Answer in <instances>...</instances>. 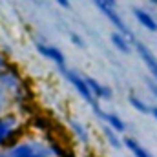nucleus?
<instances>
[{
	"mask_svg": "<svg viewBox=\"0 0 157 157\" xmlns=\"http://www.w3.org/2000/svg\"><path fill=\"white\" fill-rule=\"evenodd\" d=\"M35 48H37V51H39L44 59H48L49 62L55 64V68H57L60 73H64V71L68 70L66 57H64V53H62L57 46H51V44H46V42H37Z\"/></svg>",
	"mask_w": 157,
	"mask_h": 157,
	"instance_id": "6",
	"label": "nucleus"
},
{
	"mask_svg": "<svg viewBox=\"0 0 157 157\" xmlns=\"http://www.w3.org/2000/svg\"><path fill=\"white\" fill-rule=\"evenodd\" d=\"M7 64H9V60L6 59V55H4V53H2V49H0V70H4Z\"/></svg>",
	"mask_w": 157,
	"mask_h": 157,
	"instance_id": "20",
	"label": "nucleus"
},
{
	"mask_svg": "<svg viewBox=\"0 0 157 157\" xmlns=\"http://www.w3.org/2000/svg\"><path fill=\"white\" fill-rule=\"evenodd\" d=\"M0 84L9 93L13 106H17L18 110L29 106V102H31V90L28 88L26 78L22 77L20 70L15 64L9 62L4 70H0Z\"/></svg>",
	"mask_w": 157,
	"mask_h": 157,
	"instance_id": "1",
	"label": "nucleus"
},
{
	"mask_svg": "<svg viewBox=\"0 0 157 157\" xmlns=\"http://www.w3.org/2000/svg\"><path fill=\"white\" fill-rule=\"evenodd\" d=\"M110 42H112V46L117 49L119 53H122V55H130L132 53V37H128V35H124L122 31H112L110 33Z\"/></svg>",
	"mask_w": 157,
	"mask_h": 157,
	"instance_id": "11",
	"label": "nucleus"
},
{
	"mask_svg": "<svg viewBox=\"0 0 157 157\" xmlns=\"http://www.w3.org/2000/svg\"><path fill=\"white\" fill-rule=\"evenodd\" d=\"M57 6H60L62 9H70L71 7V0H55Z\"/></svg>",
	"mask_w": 157,
	"mask_h": 157,
	"instance_id": "19",
	"label": "nucleus"
},
{
	"mask_svg": "<svg viewBox=\"0 0 157 157\" xmlns=\"http://www.w3.org/2000/svg\"><path fill=\"white\" fill-rule=\"evenodd\" d=\"M128 104L135 110V112H139V113H144V115H150V106L144 102V99H141L137 93H130L128 95Z\"/></svg>",
	"mask_w": 157,
	"mask_h": 157,
	"instance_id": "14",
	"label": "nucleus"
},
{
	"mask_svg": "<svg viewBox=\"0 0 157 157\" xmlns=\"http://www.w3.org/2000/svg\"><path fill=\"white\" fill-rule=\"evenodd\" d=\"M122 143H124V146L130 150V154L133 157H154L135 137H130V135H126V137H122Z\"/></svg>",
	"mask_w": 157,
	"mask_h": 157,
	"instance_id": "13",
	"label": "nucleus"
},
{
	"mask_svg": "<svg viewBox=\"0 0 157 157\" xmlns=\"http://www.w3.org/2000/svg\"><path fill=\"white\" fill-rule=\"evenodd\" d=\"M132 13H133V18H135L146 31L157 33V20H155V17H154L152 13H148L144 7H133Z\"/></svg>",
	"mask_w": 157,
	"mask_h": 157,
	"instance_id": "10",
	"label": "nucleus"
},
{
	"mask_svg": "<svg viewBox=\"0 0 157 157\" xmlns=\"http://www.w3.org/2000/svg\"><path fill=\"white\" fill-rule=\"evenodd\" d=\"M101 121H102L106 126H110L112 130H115L117 133H124V132H126V122L119 117L117 113H113V112H106V110H104L102 115H101Z\"/></svg>",
	"mask_w": 157,
	"mask_h": 157,
	"instance_id": "12",
	"label": "nucleus"
},
{
	"mask_svg": "<svg viewBox=\"0 0 157 157\" xmlns=\"http://www.w3.org/2000/svg\"><path fill=\"white\" fill-rule=\"evenodd\" d=\"M133 48H135L139 59L143 60V64L146 66L148 73L152 75V78L157 80V57L154 55V51H152L144 42H141V40H135V42H133Z\"/></svg>",
	"mask_w": 157,
	"mask_h": 157,
	"instance_id": "7",
	"label": "nucleus"
},
{
	"mask_svg": "<svg viewBox=\"0 0 157 157\" xmlns=\"http://www.w3.org/2000/svg\"><path fill=\"white\" fill-rule=\"evenodd\" d=\"M146 86H148V90L152 91V95L157 99V80L155 78H152V77L146 78Z\"/></svg>",
	"mask_w": 157,
	"mask_h": 157,
	"instance_id": "18",
	"label": "nucleus"
},
{
	"mask_svg": "<svg viewBox=\"0 0 157 157\" xmlns=\"http://www.w3.org/2000/svg\"><path fill=\"white\" fill-rule=\"evenodd\" d=\"M70 42H71L73 46L80 48V49H82V48H86V42H84V39H82L78 33H75V31H71V33H70Z\"/></svg>",
	"mask_w": 157,
	"mask_h": 157,
	"instance_id": "17",
	"label": "nucleus"
},
{
	"mask_svg": "<svg viewBox=\"0 0 157 157\" xmlns=\"http://www.w3.org/2000/svg\"><path fill=\"white\" fill-rule=\"evenodd\" d=\"M150 115H152V119L157 122V106H150Z\"/></svg>",
	"mask_w": 157,
	"mask_h": 157,
	"instance_id": "21",
	"label": "nucleus"
},
{
	"mask_svg": "<svg viewBox=\"0 0 157 157\" xmlns=\"http://www.w3.org/2000/svg\"><path fill=\"white\" fill-rule=\"evenodd\" d=\"M91 4L110 20V24H113V28L117 29V31H122L124 35H128V37H132V31H130V28L126 26V22L122 20V17L119 15L117 11V6H113V4H110L108 0H91Z\"/></svg>",
	"mask_w": 157,
	"mask_h": 157,
	"instance_id": "5",
	"label": "nucleus"
},
{
	"mask_svg": "<svg viewBox=\"0 0 157 157\" xmlns=\"http://www.w3.org/2000/svg\"><path fill=\"white\" fill-rule=\"evenodd\" d=\"M68 128H70V132H71V135L75 137V141H78L80 144H90L91 143V133H90V128L84 124V122H80L78 119H68Z\"/></svg>",
	"mask_w": 157,
	"mask_h": 157,
	"instance_id": "8",
	"label": "nucleus"
},
{
	"mask_svg": "<svg viewBox=\"0 0 157 157\" xmlns=\"http://www.w3.org/2000/svg\"><path fill=\"white\" fill-rule=\"evenodd\" d=\"M110 4H113V6H117V0H108Z\"/></svg>",
	"mask_w": 157,
	"mask_h": 157,
	"instance_id": "22",
	"label": "nucleus"
},
{
	"mask_svg": "<svg viewBox=\"0 0 157 157\" xmlns=\"http://www.w3.org/2000/svg\"><path fill=\"white\" fill-rule=\"evenodd\" d=\"M64 78L73 86V90L78 93V97L82 99V101H86L90 106H95V104H99V101L93 97V93H91V90H90V86H88V82H86V75H80L78 71L75 70H66L64 73Z\"/></svg>",
	"mask_w": 157,
	"mask_h": 157,
	"instance_id": "4",
	"label": "nucleus"
},
{
	"mask_svg": "<svg viewBox=\"0 0 157 157\" xmlns=\"http://www.w3.org/2000/svg\"><path fill=\"white\" fill-rule=\"evenodd\" d=\"M86 82H88V86H90V90H91V93H93V97L97 101H110L113 97L112 88L106 86V84H102V82H99L95 77L86 75Z\"/></svg>",
	"mask_w": 157,
	"mask_h": 157,
	"instance_id": "9",
	"label": "nucleus"
},
{
	"mask_svg": "<svg viewBox=\"0 0 157 157\" xmlns=\"http://www.w3.org/2000/svg\"><path fill=\"white\" fill-rule=\"evenodd\" d=\"M0 157H53L49 141L40 137H18L0 150Z\"/></svg>",
	"mask_w": 157,
	"mask_h": 157,
	"instance_id": "2",
	"label": "nucleus"
},
{
	"mask_svg": "<svg viewBox=\"0 0 157 157\" xmlns=\"http://www.w3.org/2000/svg\"><path fill=\"white\" fill-rule=\"evenodd\" d=\"M20 128H22V119L17 112H7L0 115V150L9 143H13L15 139H18Z\"/></svg>",
	"mask_w": 157,
	"mask_h": 157,
	"instance_id": "3",
	"label": "nucleus"
},
{
	"mask_svg": "<svg viewBox=\"0 0 157 157\" xmlns=\"http://www.w3.org/2000/svg\"><path fill=\"white\" fill-rule=\"evenodd\" d=\"M11 108H13L11 97H9V93H7V91L2 88V84H0V115H4V113L11 112Z\"/></svg>",
	"mask_w": 157,
	"mask_h": 157,
	"instance_id": "16",
	"label": "nucleus"
},
{
	"mask_svg": "<svg viewBox=\"0 0 157 157\" xmlns=\"http://www.w3.org/2000/svg\"><path fill=\"white\" fill-rule=\"evenodd\" d=\"M104 139H106V143L112 146V148H115V150H121L122 146H124V143H122V137H119V133L115 130H112L110 126H106L104 124Z\"/></svg>",
	"mask_w": 157,
	"mask_h": 157,
	"instance_id": "15",
	"label": "nucleus"
},
{
	"mask_svg": "<svg viewBox=\"0 0 157 157\" xmlns=\"http://www.w3.org/2000/svg\"><path fill=\"white\" fill-rule=\"evenodd\" d=\"M150 4H152V6H157V0H150Z\"/></svg>",
	"mask_w": 157,
	"mask_h": 157,
	"instance_id": "23",
	"label": "nucleus"
}]
</instances>
